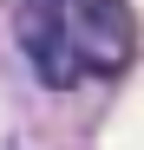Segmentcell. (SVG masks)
Listing matches in <instances>:
<instances>
[{
    "label": "cell",
    "mask_w": 144,
    "mask_h": 150,
    "mask_svg": "<svg viewBox=\"0 0 144 150\" xmlns=\"http://www.w3.org/2000/svg\"><path fill=\"white\" fill-rule=\"evenodd\" d=\"M13 39L46 91L125 79L138 59V20L125 0H13Z\"/></svg>",
    "instance_id": "1"
}]
</instances>
